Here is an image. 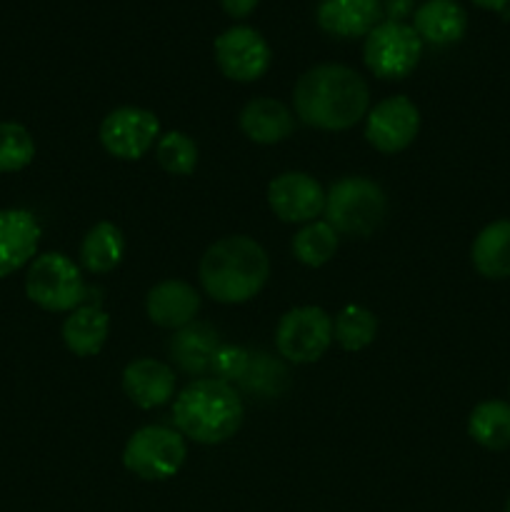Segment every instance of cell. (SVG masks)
I'll use <instances>...</instances> for the list:
<instances>
[{
    "label": "cell",
    "instance_id": "6da1fadb",
    "mask_svg": "<svg viewBox=\"0 0 510 512\" xmlns=\"http://www.w3.org/2000/svg\"><path fill=\"white\" fill-rule=\"evenodd\" d=\"M293 103L298 118L313 128L348 130L368 113L370 90L348 65L323 63L300 75Z\"/></svg>",
    "mask_w": 510,
    "mask_h": 512
},
{
    "label": "cell",
    "instance_id": "7a4b0ae2",
    "mask_svg": "<svg viewBox=\"0 0 510 512\" xmlns=\"http://www.w3.org/2000/svg\"><path fill=\"white\" fill-rule=\"evenodd\" d=\"M268 253L248 235H230L205 250L200 283L215 303L235 305L255 298L268 283Z\"/></svg>",
    "mask_w": 510,
    "mask_h": 512
},
{
    "label": "cell",
    "instance_id": "3957f363",
    "mask_svg": "<svg viewBox=\"0 0 510 512\" xmlns=\"http://www.w3.org/2000/svg\"><path fill=\"white\" fill-rule=\"evenodd\" d=\"M243 400L230 383L203 378L180 390L173 405L175 428L195 443L218 445L233 438L243 425Z\"/></svg>",
    "mask_w": 510,
    "mask_h": 512
},
{
    "label": "cell",
    "instance_id": "277c9868",
    "mask_svg": "<svg viewBox=\"0 0 510 512\" xmlns=\"http://www.w3.org/2000/svg\"><path fill=\"white\" fill-rule=\"evenodd\" d=\"M388 198L383 188L368 178H343L325 193V223L335 233L368 238L383 225Z\"/></svg>",
    "mask_w": 510,
    "mask_h": 512
},
{
    "label": "cell",
    "instance_id": "5b68a950",
    "mask_svg": "<svg viewBox=\"0 0 510 512\" xmlns=\"http://www.w3.org/2000/svg\"><path fill=\"white\" fill-rule=\"evenodd\" d=\"M185 440L178 430L165 425H145L135 430L123 450V465L140 480H168L183 468Z\"/></svg>",
    "mask_w": 510,
    "mask_h": 512
},
{
    "label": "cell",
    "instance_id": "8992f818",
    "mask_svg": "<svg viewBox=\"0 0 510 512\" xmlns=\"http://www.w3.org/2000/svg\"><path fill=\"white\" fill-rule=\"evenodd\" d=\"M25 293L50 313H65V310L80 308L88 290H85L80 270L68 255L45 253L33 260L25 278Z\"/></svg>",
    "mask_w": 510,
    "mask_h": 512
},
{
    "label": "cell",
    "instance_id": "52a82bcc",
    "mask_svg": "<svg viewBox=\"0 0 510 512\" xmlns=\"http://www.w3.org/2000/svg\"><path fill=\"white\" fill-rule=\"evenodd\" d=\"M423 53V40L413 25L385 20L378 23L365 38L363 58L375 78L403 80L418 65Z\"/></svg>",
    "mask_w": 510,
    "mask_h": 512
},
{
    "label": "cell",
    "instance_id": "ba28073f",
    "mask_svg": "<svg viewBox=\"0 0 510 512\" xmlns=\"http://www.w3.org/2000/svg\"><path fill=\"white\" fill-rule=\"evenodd\" d=\"M333 343V318L323 308L303 305L280 318L275 328V348L290 363H315Z\"/></svg>",
    "mask_w": 510,
    "mask_h": 512
},
{
    "label": "cell",
    "instance_id": "9c48e42d",
    "mask_svg": "<svg viewBox=\"0 0 510 512\" xmlns=\"http://www.w3.org/2000/svg\"><path fill=\"white\" fill-rule=\"evenodd\" d=\"M213 50L220 73L238 83H253L263 78L273 60L268 40L250 25H235L220 33Z\"/></svg>",
    "mask_w": 510,
    "mask_h": 512
},
{
    "label": "cell",
    "instance_id": "30bf717a",
    "mask_svg": "<svg viewBox=\"0 0 510 512\" xmlns=\"http://www.w3.org/2000/svg\"><path fill=\"white\" fill-rule=\"evenodd\" d=\"M160 123L155 113L145 108L123 105L108 113L100 123V143L113 158L138 160L155 145Z\"/></svg>",
    "mask_w": 510,
    "mask_h": 512
},
{
    "label": "cell",
    "instance_id": "8fae6325",
    "mask_svg": "<svg viewBox=\"0 0 510 512\" xmlns=\"http://www.w3.org/2000/svg\"><path fill=\"white\" fill-rule=\"evenodd\" d=\"M420 130V113L405 95H393L375 105L365 120V138L380 153H400L415 140Z\"/></svg>",
    "mask_w": 510,
    "mask_h": 512
},
{
    "label": "cell",
    "instance_id": "7c38bea8",
    "mask_svg": "<svg viewBox=\"0 0 510 512\" xmlns=\"http://www.w3.org/2000/svg\"><path fill=\"white\" fill-rule=\"evenodd\" d=\"M268 205L285 223H313L325 213V193L310 175L283 173L270 180Z\"/></svg>",
    "mask_w": 510,
    "mask_h": 512
},
{
    "label": "cell",
    "instance_id": "4fadbf2b",
    "mask_svg": "<svg viewBox=\"0 0 510 512\" xmlns=\"http://www.w3.org/2000/svg\"><path fill=\"white\" fill-rule=\"evenodd\" d=\"M40 243V225L30 210H0V278L30 263Z\"/></svg>",
    "mask_w": 510,
    "mask_h": 512
},
{
    "label": "cell",
    "instance_id": "5bb4252c",
    "mask_svg": "<svg viewBox=\"0 0 510 512\" xmlns=\"http://www.w3.org/2000/svg\"><path fill=\"white\" fill-rule=\"evenodd\" d=\"M123 390L130 403L143 410L160 408L175 393V373L170 365L153 358H140L123 370Z\"/></svg>",
    "mask_w": 510,
    "mask_h": 512
},
{
    "label": "cell",
    "instance_id": "9a60e30c",
    "mask_svg": "<svg viewBox=\"0 0 510 512\" xmlns=\"http://www.w3.org/2000/svg\"><path fill=\"white\" fill-rule=\"evenodd\" d=\"M145 310H148V318L160 328L180 330L195 320V313L200 310V295L195 293L193 285L183 280H163L150 288Z\"/></svg>",
    "mask_w": 510,
    "mask_h": 512
},
{
    "label": "cell",
    "instance_id": "2e32d148",
    "mask_svg": "<svg viewBox=\"0 0 510 512\" xmlns=\"http://www.w3.org/2000/svg\"><path fill=\"white\" fill-rule=\"evenodd\" d=\"M380 0H323L318 25L338 38H360L378 25Z\"/></svg>",
    "mask_w": 510,
    "mask_h": 512
},
{
    "label": "cell",
    "instance_id": "e0dca14e",
    "mask_svg": "<svg viewBox=\"0 0 510 512\" xmlns=\"http://www.w3.org/2000/svg\"><path fill=\"white\" fill-rule=\"evenodd\" d=\"M415 33L433 45L458 43L468 30V13L458 0H425L415 10Z\"/></svg>",
    "mask_w": 510,
    "mask_h": 512
},
{
    "label": "cell",
    "instance_id": "ac0fdd59",
    "mask_svg": "<svg viewBox=\"0 0 510 512\" xmlns=\"http://www.w3.org/2000/svg\"><path fill=\"white\" fill-rule=\"evenodd\" d=\"M240 128L253 143L275 145L293 133L295 118L280 100L255 98L240 113Z\"/></svg>",
    "mask_w": 510,
    "mask_h": 512
},
{
    "label": "cell",
    "instance_id": "d6986e66",
    "mask_svg": "<svg viewBox=\"0 0 510 512\" xmlns=\"http://www.w3.org/2000/svg\"><path fill=\"white\" fill-rule=\"evenodd\" d=\"M218 333L205 323H190L175 333L170 340V358L180 370L190 375H203L213 368V358L218 353Z\"/></svg>",
    "mask_w": 510,
    "mask_h": 512
},
{
    "label": "cell",
    "instance_id": "ffe728a7",
    "mask_svg": "<svg viewBox=\"0 0 510 512\" xmlns=\"http://www.w3.org/2000/svg\"><path fill=\"white\" fill-rule=\"evenodd\" d=\"M110 333V318L100 305H80L65 318L63 340L78 358H90L103 350Z\"/></svg>",
    "mask_w": 510,
    "mask_h": 512
},
{
    "label": "cell",
    "instance_id": "44dd1931",
    "mask_svg": "<svg viewBox=\"0 0 510 512\" xmlns=\"http://www.w3.org/2000/svg\"><path fill=\"white\" fill-rule=\"evenodd\" d=\"M470 258L483 278H510V220H495L485 225L475 238Z\"/></svg>",
    "mask_w": 510,
    "mask_h": 512
},
{
    "label": "cell",
    "instance_id": "7402d4cb",
    "mask_svg": "<svg viewBox=\"0 0 510 512\" xmlns=\"http://www.w3.org/2000/svg\"><path fill=\"white\" fill-rule=\"evenodd\" d=\"M125 253V238L123 230L118 225L103 223L93 225V228L85 233L83 245H80V263H83L85 270L90 273H110L113 268H118L120 260H123Z\"/></svg>",
    "mask_w": 510,
    "mask_h": 512
},
{
    "label": "cell",
    "instance_id": "603a6c76",
    "mask_svg": "<svg viewBox=\"0 0 510 512\" xmlns=\"http://www.w3.org/2000/svg\"><path fill=\"white\" fill-rule=\"evenodd\" d=\"M468 435L485 450L510 448V405L503 400L475 405L468 418Z\"/></svg>",
    "mask_w": 510,
    "mask_h": 512
},
{
    "label": "cell",
    "instance_id": "cb8c5ba5",
    "mask_svg": "<svg viewBox=\"0 0 510 512\" xmlns=\"http://www.w3.org/2000/svg\"><path fill=\"white\" fill-rule=\"evenodd\" d=\"M378 333V320L368 308L360 305H345L333 320V338L348 353L368 348Z\"/></svg>",
    "mask_w": 510,
    "mask_h": 512
},
{
    "label": "cell",
    "instance_id": "d4e9b609",
    "mask_svg": "<svg viewBox=\"0 0 510 512\" xmlns=\"http://www.w3.org/2000/svg\"><path fill=\"white\" fill-rule=\"evenodd\" d=\"M335 250H338V233L328 223H320V220L308 223L293 238L295 258L303 265H308V268L325 265L333 258Z\"/></svg>",
    "mask_w": 510,
    "mask_h": 512
},
{
    "label": "cell",
    "instance_id": "484cf974",
    "mask_svg": "<svg viewBox=\"0 0 510 512\" xmlns=\"http://www.w3.org/2000/svg\"><path fill=\"white\" fill-rule=\"evenodd\" d=\"M155 158H158L160 168L170 175H190L198 165V145L190 135L165 133L155 145Z\"/></svg>",
    "mask_w": 510,
    "mask_h": 512
},
{
    "label": "cell",
    "instance_id": "4316f807",
    "mask_svg": "<svg viewBox=\"0 0 510 512\" xmlns=\"http://www.w3.org/2000/svg\"><path fill=\"white\" fill-rule=\"evenodd\" d=\"M35 158V140L20 123H0V173H18Z\"/></svg>",
    "mask_w": 510,
    "mask_h": 512
},
{
    "label": "cell",
    "instance_id": "83f0119b",
    "mask_svg": "<svg viewBox=\"0 0 510 512\" xmlns=\"http://www.w3.org/2000/svg\"><path fill=\"white\" fill-rule=\"evenodd\" d=\"M278 378L285 380V370L283 365L270 360L265 353L258 355H250V365L245 370L243 380L240 383L250 390V393H265V395H278L280 393V385Z\"/></svg>",
    "mask_w": 510,
    "mask_h": 512
},
{
    "label": "cell",
    "instance_id": "f1b7e54d",
    "mask_svg": "<svg viewBox=\"0 0 510 512\" xmlns=\"http://www.w3.org/2000/svg\"><path fill=\"white\" fill-rule=\"evenodd\" d=\"M250 365V353L243 348H235V345H220L218 353L213 358V373L215 378L230 383V380H243L245 370Z\"/></svg>",
    "mask_w": 510,
    "mask_h": 512
},
{
    "label": "cell",
    "instance_id": "f546056e",
    "mask_svg": "<svg viewBox=\"0 0 510 512\" xmlns=\"http://www.w3.org/2000/svg\"><path fill=\"white\" fill-rule=\"evenodd\" d=\"M258 3L260 0H220V5H223L225 13L235 20L248 18V15L258 8Z\"/></svg>",
    "mask_w": 510,
    "mask_h": 512
},
{
    "label": "cell",
    "instance_id": "4dcf8cb0",
    "mask_svg": "<svg viewBox=\"0 0 510 512\" xmlns=\"http://www.w3.org/2000/svg\"><path fill=\"white\" fill-rule=\"evenodd\" d=\"M413 10V0H385V15L388 20H395V23H403L405 15H410Z\"/></svg>",
    "mask_w": 510,
    "mask_h": 512
},
{
    "label": "cell",
    "instance_id": "1f68e13d",
    "mask_svg": "<svg viewBox=\"0 0 510 512\" xmlns=\"http://www.w3.org/2000/svg\"><path fill=\"white\" fill-rule=\"evenodd\" d=\"M473 3L480 5V8H488V10H503L510 0H473Z\"/></svg>",
    "mask_w": 510,
    "mask_h": 512
},
{
    "label": "cell",
    "instance_id": "d6a6232c",
    "mask_svg": "<svg viewBox=\"0 0 510 512\" xmlns=\"http://www.w3.org/2000/svg\"><path fill=\"white\" fill-rule=\"evenodd\" d=\"M505 512H510V498H508V503H505Z\"/></svg>",
    "mask_w": 510,
    "mask_h": 512
}]
</instances>
